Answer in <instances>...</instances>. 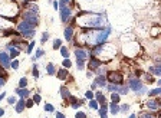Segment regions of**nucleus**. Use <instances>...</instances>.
<instances>
[{
    "label": "nucleus",
    "instance_id": "obj_1",
    "mask_svg": "<svg viewBox=\"0 0 161 118\" xmlns=\"http://www.w3.org/2000/svg\"><path fill=\"white\" fill-rule=\"evenodd\" d=\"M78 25H82L86 29H98L102 30L105 25V17L102 15H95V13H88V12H80L76 16Z\"/></svg>",
    "mask_w": 161,
    "mask_h": 118
},
{
    "label": "nucleus",
    "instance_id": "obj_2",
    "mask_svg": "<svg viewBox=\"0 0 161 118\" xmlns=\"http://www.w3.org/2000/svg\"><path fill=\"white\" fill-rule=\"evenodd\" d=\"M17 30L23 35V37H27V39L35 36V26L27 23V22H25V20L17 25Z\"/></svg>",
    "mask_w": 161,
    "mask_h": 118
},
{
    "label": "nucleus",
    "instance_id": "obj_3",
    "mask_svg": "<svg viewBox=\"0 0 161 118\" xmlns=\"http://www.w3.org/2000/svg\"><path fill=\"white\" fill-rule=\"evenodd\" d=\"M128 88H131L132 91H135L137 94H144L145 92V86L143 85V82L137 79V78H131L128 81Z\"/></svg>",
    "mask_w": 161,
    "mask_h": 118
},
{
    "label": "nucleus",
    "instance_id": "obj_4",
    "mask_svg": "<svg viewBox=\"0 0 161 118\" xmlns=\"http://www.w3.org/2000/svg\"><path fill=\"white\" fill-rule=\"evenodd\" d=\"M106 79H108L111 84L121 85L124 82V75L121 74V72H117V71H109V72L106 74Z\"/></svg>",
    "mask_w": 161,
    "mask_h": 118
},
{
    "label": "nucleus",
    "instance_id": "obj_5",
    "mask_svg": "<svg viewBox=\"0 0 161 118\" xmlns=\"http://www.w3.org/2000/svg\"><path fill=\"white\" fill-rule=\"evenodd\" d=\"M22 17H23V20H25V22L30 23V25H33V26H36L37 23H39V17H37V13H33V12H30V10L23 12Z\"/></svg>",
    "mask_w": 161,
    "mask_h": 118
},
{
    "label": "nucleus",
    "instance_id": "obj_6",
    "mask_svg": "<svg viewBox=\"0 0 161 118\" xmlns=\"http://www.w3.org/2000/svg\"><path fill=\"white\" fill-rule=\"evenodd\" d=\"M71 16H72V9H71L69 6H66V7H61V19H62L63 23L69 22Z\"/></svg>",
    "mask_w": 161,
    "mask_h": 118
},
{
    "label": "nucleus",
    "instance_id": "obj_7",
    "mask_svg": "<svg viewBox=\"0 0 161 118\" xmlns=\"http://www.w3.org/2000/svg\"><path fill=\"white\" fill-rule=\"evenodd\" d=\"M101 65H102V59H98L96 56H92L91 61H89L88 66H89V69H91V71H96Z\"/></svg>",
    "mask_w": 161,
    "mask_h": 118
},
{
    "label": "nucleus",
    "instance_id": "obj_8",
    "mask_svg": "<svg viewBox=\"0 0 161 118\" xmlns=\"http://www.w3.org/2000/svg\"><path fill=\"white\" fill-rule=\"evenodd\" d=\"M0 65L3 68H9L10 66V56L4 52H0Z\"/></svg>",
    "mask_w": 161,
    "mask_h": 118
},
{
    "label": "nucleus",
    "instance_id": "obj_9",
    "mask_svg": "<svg viewBox=\"0 0 161 118\" xmlns=\"http://www.w3.org/2000/svg\"><path fill=\"white\" fill-rule=\"evenodd\" d=\"M124 48H128V49H129V51H125V52H124L125 55H128V56H135V55H137V52H135V51H132V49H139V46H138V43H135V42H134V43L125 45Z\"/></svg>",
    "mask_w": 161,
    "mask_h": 118
},
{
    "label": "nucleus",
    "instance_id": "obj_10",
    "mask_svg": "<svg viewBox=\"0 0 161 118\" xmlns=\"http://www.w3.org/2000/svg\"><path fill=\"white\" fill-rule=\"evenodd\" d=\"M75 55H76V59H82V61H85V59L88 58L86 51L82 49V48H76V49H75Z\"/></svg>",
    "mask_w": 161,
    "mask_h": 118
},
{
    "label": "nucleus",
    "instance_id": "obj_11",
    "mask_svg": "<svg viewBox=\"0 0 161 118\" xmlns=\"http://www.w3.org/2000/svg\"><path fill=\"white\" fill-rule=\"evenodd\" d=\"M56 75H58V78H59V79H62V81H65V79L69 78V74H68V69H66V68L59 69L58 72H56Z\"/></svg>",
    "mask_w": 161,
    "mask_h": 118
},
{
    "label": "nucleus",
    "instance_id": "obj_12",
    "mask_svg": "<svg viewBox=\"0 0 161 118\" xmlns=\"http://www.w3.org/2000/svg\"><path fill=\"white\" fill-rule=\"evenodd\" d=\"M65 39L68 42L73 39V27H72V26H68V27L65 29Z\"/></svg>",
    "mask_w": 161,
    "mask_h": 118
},
{
    "label": "nucleus",
    "instance_id": "obj_13",
    "mask_svg": "<svg viewBox=\"0 0 161 118\" xmlns=\"http://www.w3.org/2000/svg\"><path fill=\"white\" fill-rule=\"evenodd\" d=\"M94 82L96 84V86H105V85H106V78L104 76V75H98Z\"/></svg>",
    "mask_w": 161,
    "mask_h": 118
},
{
    "label": "nucleus",
    "instance_id": "obj_14",
    "mask_svg": "<svg viewBox=\"0 0 161 118\" xmlns=\"http://www.w3.org/2000/svg\"><path fill=\"white\" fill-rule=\"evenodd\" d=\"M16 94H17L19 96H22V98H26V96H29L30 91L29 89H26V88H17L16 89Z\"/></svg>",
    "mask_w": 161,
    "mask_h": 118
},
{
    "label": "nucleus",
    "instance_id": "obj_15",
    "mask_svg": "<svg viewBox=\"0 0 161 118\" xmlns=\"http://www.w3.org/2000/svg\"><path fill=\"white\" fill-rule=\"evenodd\" d=\"M25 108H26V101H25V98H22L20 101L16 102V111H17V112H22Z\"/></svg>",
    "mask_w": 161,
    "mask_h": 118
},
{
    "label": "nucleus",
    "instance_id": "obj_16",
    "mask_svg": "<svg viewBox=\"0 0 161 118\" xmlns=\"http://www.w3.org/2000/svg\"><path fill=\"white\" fill-rule=\"evenodd\" d=\"M147 107L150 108V110L155 111V110H158V108H160V104H158L155 100H150L148 102H147Z\"/></svg>",
    "mask_w": 161,
    "mask_h": 118
},
{
    "label": "nucleus",
    "instance_id": "obj_17",
    "mask_svg": "<svg viewBox=\"0 0 161 118\" xmlns=\"http://www.w3.org/2000/svg\"><path fill=\"white\" fill-rule=\"evenodd\" d=\"M109 111H111V114H118L119 112V105L118 104H115V102H111V105H109Z\"/></svg>",
    "mask_w": 161,
    "mask_h": 118
},
{
    "label": "nucleus",
    "instance_id": "obj_18",
    "mask_svg": "<svg viewBox=\"0 0 161 118\" xmlns=\"http://www.w3.org/2000/svg\"><path fill=\"white\" fill-rule=\"evenodd\" d=\"M96 101H98V104H101V105L106 104V101H105V96L102 95V92H101V91H98V92H96Z\"/></svg>",
    "mask_w": 161,
    "mask_h": 118
},
{
    "label": "nucleus",
    "instance_id": "obj_19",
    "mask_svg": "<svg viewBox=\"0 0 161 118\" xmlns=\"http://www.w3.org/2000/svg\"><path fill=\"white\" fill-rule=\"evenodd\" d=\"M46 72H48V75H55L56 74V69H55V66H53V63H48V65H46Z\"/></svg>",
    "mask_w": 161,
    "mask_h": 118
},
{
    "label": "nucleus",
    "instance_id": "obj_20",
    "mask_svg": "<svg viewBox=\"0 0 161 118\" xmlns=\"http://www.w3.org/2000/svg\"><path fill=\"white\" fill-rule=\"evenodd\" d=\"M61 95H62V98H65V100H68V98H69V89L66 88V86H62V88H61Z\"/></svg>",
    "mask_w": 161,
    "mask_h": 118
},
{
    "label": "nucleus",
    "instance_id": "obj_21",
    "mask_svg": "<svg viewBox=\"0 0 161 118\" xmlns=\"http://www.w3.org/2000/svg\"><path fill=\"white\" fill-rule=\"evenodd\" d=\"M19 52H20V51H19L17 48H13V46H10V55H9V56H10V59H15L16 56L19 55Z\"/></svg>",
    "mask_w": 161,
    "mask_h": 118
},
{
    "label": "nucleus",
    "instance_id": "obj_22",
    "mask_svg": "<svg viewBox=\"0 0 161 118\" xmlns=\"http://www.w3.org/2000/svg\"><path fill=\"white\" fill-rule=\"evenodd\" d=\"M119 100H121V96H119V94H118V92H112V94H111V101H112V102L118 104V102H119Z\"/></svg>",
    "mask_w": 161,
    "mask_h": 118
},
{
    "label": "nucleus",
    "instance_id": "obj_23",
    "mask_svg": "<svg viewBox=\"0 0 161 118\" xmlns=\"http://www.w3.org/2000/svg\"><path fill=\"white\" fill-rule=\"evenodd\" d=\"M61 53H62L63 58H69V49L66 48V46H61Z\"/></svg>",
    "mask_w": 161,
    "mask_h": 118
},
{
    "label": "nucleus",
    "instance_id": "obj_24",
    "mask_svg": "<svg viewBox=\"0 0 161 118\" xmlns=\"http://www.w3.org/2000/svg\"><path fill=\"white\" fill-rule=\"evenodd\" d=\"M106 88L109 89L111 92H118V89H119V85H118V84H111V85H108Z\"/></svg>",
    "mask_w": 161,
    "mask_h": 118
},
{
    "label": "nucleus",
    "instance_id": "obj_25",
    "mask_svg": "<svg viewBox=\"0 0 161 118\" xmlns=\"http://www.w3.org/2000/svg\"><path fill=\"white\" fill-rule=\"evenodd\" d=\"M89 108H91V110H99V108H98V101H96V100H91V101H89Z\"/></svg>",
    "mask_w": 161,
    "mask_h": 118
},
{
    "label": "nucleus",
    "instance_id": "obj_26",
    "mask_svg": "<svg viewBox=\"0 0 161 118\" xmlns=\"http://www.w3.org/2000/svg\"><path fill=\"white\" fill-rule=\"evenodd\" d=\"M128 86H121L119 85V89H118V94L119 95H125V94H128Z\"/></svg>",
    "mask_w": 161,
    "mask_h": 118
},
{
    "label": "nucleus",
    "instance_id": "obj_27",
    "mask_svg": "<svg viewBox=\"0 0 161 118\" xmlns=\"http://www.w3.org/2000/svg\"><path fill=\"white\" fill-rule=\"evenodd\" d=\"M61 46H62V41H61V39H55V42H53V49H59L61 48Z\"/></svg>",
    "mask_w": 161,
    "mask_h": 118
},
{
    "label": "nucleus",
    "instance_id": "obj_28",
    "mask_svg": "<svg viewBox=\"0 0 161 118\" xmlns=\"http://www.w3.org/2000/svg\"><path fill=\"white\" fill-rule=\"evenodd\" d=\"M26 85H27V79H26V78H22V79L19 81V88H26Z\"/></svg>",
    "mask_w": 161,
    "mask_h": 118
},
{
    "label": "nucleus",
    "instance_id": "obj_29",
    "mask_svg": "<svg viewBox=\"0 0 161 118\" xmlns=\"http://www.w3.org/2000/svg\"><path fill=\"white\" fill-rule=\"evenodd\" d=\"M4 69H6V68H3L2 65H0V78H3V79L4 78H7V72H6Z\"/></svg>",
    "mask_w": 161,
    "mask_h": 118
},
{
    "label": "nucleus",
    "instance_id": "obj_30",
    "mask_svg": "<svg viewBox=\"0 0 161 118\" xmlns=\"http://www.w3.org/2000/svg\"><path fill=\"white\" fill-rule=\"evenodd\" d=\"M71 2H72V0H61V2H59V7H66Z\"/></svg>",
    "mask_w": 161,
    "mask_h": 118
},
{
    "label": "nucleus",
    "instance_id": "obj_31",
    "mask_svg": "<svg viewBox=\"0 0 161 118\" xmlns=\"http://www.w3.org/2000/svg\"><path fill=\"white\" fill-rule=\"evenodd\" d=\"M76 65H78V69H84V66H85V61H82V59H78L76 61Z\"/></svg>",
    "mask_w": 161,
    "mask_h": 118
},
{
    "label": "nucleus",
    "instance_id": "obj_32",
    "mask_svg": "<svg viewBox=\"0 0 161 118\" xmlns=\"http://www.w3.org/2000/svg\"><path fill=\"white\" fill-rule=\"evenodd\" d=\"M71 66H72V62L69 61V58H66L65 61H63V68H66V69H68V68H71Z\"/></svg>",
    "mask_w": 161,
    "mask_h": 118
},
{
    "label": "nucleus",
    "instance_id": "obj_33",
    "mask_svg": "<svg viewBox=\"0 0 161 118\" xmlns=\"http://www.w3.org/2000/svg\"><path fill=\"white\" fill-rule=\"evenodd\" d=\"M45 111H48V112H53V111H55V108H53V105H52V104H46V105H45Z\"/></svg>",
    "mask_w": 161,
    "mask_h": 118
},
{
    "label": "nucleus",
    "instance_id": "obj_34",
    "mask_svg": "<svg viewBox=\"0 0 161 118\" xmlns=\"http://www.w3.org/2000/svg\"><path fill=\"white\" fill-rule=\"evenodd\" d=\"M32 75L36 78V79L39 78V71H37V66H36V65H35V66H33V69H32Z\"/></svg>",
    "mask_w": 161,
    "mask_h": 118
},
{
    "label": "nucleus",
    "instance_id": "obj_35",
    "mask_svg": "<svg viewBox=\"0 0 161 118\" xmlns=\"http://www.w3.org/2000/svg\"><path fill=\"white\" fill-rule=\"evenodd\" d=\"M139 118H155V117L148 114V112H141V114H139Z\"/></svg>",
    "mask_w": 161,
    "mask_h": 118
},
{
    "label": "nucleus",
    "instance_id": "obj_36",
    "mask_svg": "<svg viewBox=\"0 0 161 118\" xmlns=\"http://www.w3.org/2000/svg\"><path fill=\"white\" fill-rule=\"evenodd\" d=\"M128 110H129V105H128V104H124L122 107H119V112H127Z\"/></svg>",
    "mask_w": 161,
    "mask_h": 118
},
{
    "label": "nucleus",
    "instance_id": "obj_37",
    "mask_svg": "<svg viewBox=\"0 0 161 118\" xmlns=\"http://www.w3.org/2000/svg\"><path fill=\"white\" fill-rule=\"evenodd\" d=\"M33 48H35V41H32L29 43V46H27V49H26V52H27V53H30V52L33 51Z\"/></svg>",
    "mask_w": 161,
    "mask_h": 118
},
{
    "label": "nucleus",
    "instance_id": "obj_38",
    "mask_svg": "<svg viewBox=\"0 0 161 118\" xmlns=\"http://www.w3.org/2000/svg\"><path fill=\"white\" fill-rule=\"evenodd\" d=\"M32 100H33V102H35V104H39V102H40V95H39V94L33 95V98H32Z\"/></svg>",
    "mask_w": 161,
    "mask_h": 118
},
{
    "label": "nucleus",
    "instance_id": "obj_39",
    "mask_svg": "<svg viewBox=\"0 0 161 118\" xmlns=\"http://www.w3.org/2000/svg\"><path fill=\"white\" fill-rule=\"evenodd\" d=\"M75 117H76V118H86V114H85V112H82V111H78Z\"/></svg>",
    "mask_w": 161,
    "mask_h": 118
},
{
    "label": "nucleus",
    "instance_id": "obj_40",
    "mask_svg": "<svg viewBox=\"0 0 161 118\" xmlns=\"http://www.w3.org/2000/svg\"><path fill=\"white\" fill-rule=\"evenodd\" d=\"M48 39H49V33H48V32H45V33L42 35V43H45Z\"/></svg>",
    "mask_w": 161,
    "mask_h": 118
},
{
    "label": "nucleus",
    "instance_id": "obj_41",
    "mask_svg": "<svg viewBox=\"0 0 161 118\" xmlns=\"http://www.w3.org/2000/svg\"><path fill=\"white\" fill-rule=\"evenodd\" d=\"M85 96H86L88 100H94V92H92V91H86V94H85Z\"/></svg>",
    "mask_w": 161,
    "mask_h": 118
},
{
    "label": "nucleus",
    "instance_id": "obj_42",
    "mask_svg": "<svg viewBox=\"0 0 161 118\" xmlns=\"http://www.w3.org/2000/svg\"><path fill=\"white\" fill-rule=\"evenodd\" d=\"M10 66L13 68V69H17L19 68V61H13V62L10 63Z\"/></svg>",
    "mask_w": 161,
    "mask_h": 118
},
{
    "label": "nucleus",
    "instance_id": "obj_43",
    "mask_svg": "<svg viewBox=\"0 0 161 118\" xmlns=\"http://www.w3.org/2000/svg\"><path fill=\"white\" fill-rule=\"evenodd\" d=\"M45 52H43V49H37V52H36V55H35V58H40V56L43 55Z\"/></svg>",
    "mask_w": 161,
    "mask_h": 118
},
{
    "label": "nucleus",
    "instance_id": "obj_44",
    "mask_svg": "<svg viewBox=\"0 0 161 118\" xmlns=\"http://www.w3.org/2000/svg\"><path fill=\"white\" fill-rule=\"evenodd\" d=\"M158 32H161V29H153L151 30V36H157Z\"/></svg>",
    "mask_w": 161,
    "mask_h": 118
},
{
    "label": "nucleus",
    "instance_id": "obj_45",
    "mask_svg": "<svg viewBox=\"0 0 161 118\" xmlns=\"http://www.w3.org/2000/svg\"><path fill=\"white\" fill-rule=\"evenodd\" d=\"M7 102H9V104H16V98H15V96H9V98H7Z\"/></svg>",
    "mask_w": 161,
    "mask_h": 118
},
{
    "label": "nucleus",
    "instance_id": "obj_46",
    "mask_svg": "<svg viewBox=\"0 0 161 118\" xmlns=\"http://www.w3.org/2000/svg\"><path fill=\"white\" fill-rule=\"evenodd\" d=\"M26 107H27V108L33 107V100H27V101H26Z\"/></svg>",
    "mask_w": 161,
    "mask_h": 118
},
{
    "label": "nucleus",
    "instance_id": "obj_47",
    "mask_svg": "<svg viewBox=\"0 0 161 118\" xmlns=\"http://www.w3.org/2000/svg\"><path fill=\"white\" fill-rule=\"evenodd\" d=\"M56 118H66V117L62 114V112H56Z\"/></svg>",
    "mask_w": 161,
    "mask_h": 118
},
{
    "label": "nucleus",
    "instance_id": "obj_48",
    "mask_svg": "<svg viewBox=\"0 0 161 118\" xmlns=\"http://www.w3.org/2000/svg\"><path fill=\"white\" fill-rule=\"evenodd\" d=\"M53 7L58 10V7H59V3H58V2H53Z\"/></svg>",
    "mask_w": 161,
    "mask_h": 118
},
{
    "label": "nucleus",
    "instance_id": "obj_49",
    "mask_svg": "<svg viewBox=\"0 0 161 118\" xmlns=\"http://www.w3.org/2000/svg\"><path fill=\"white\" fill-rule=\"evenodd\" d=\"M3 85H4V79L3 78H0V86H3Z\"/></svg>",
    "mask_w": 161,
    "mask_h": 118
},
{
    "label": "nucleus",
    "instance_id": "obj_50",
    "mask_svg": "<svg viewBox=\"0 0 161 118\" xmlns=\"http://www.w3.org/2000/svg\"><path fill=\"white\" fill-rule=\"evenodd\" d=\"M3 114H4V110H3V108H0V117H2Z\"/></svg>",
    "mask_w": 161,
    "mask_h": 118
},
{
    "label": "nucleus",
    "instance_id": "obj_51",
    "mask_svg": "<svg viewBox=\"0 0 161 118\" xmlns=\"http://www.w3.org/2000/svg\"><path fill=\"white\" fill-rule=\"evenodd\" d=\"M101 118H108V117H106V114H101Z\"/></svg>",
    "mask_w": 161,
    "mask_h": 118
},
{
    "label": "nucleus",
    "instance_id": "obj_52",
    "mask_svg": "<svg viewBox=\"0 0 161 118\" xmlns=\"http://www.w3.org/2000/svg\"><path fill=\"white\" fill-rule=\"evenodd\" d=\"M129 118H137V115H135V114H132L131 117H129Z\"/></svg>",
    "mask_w": 161,
    "mask_h": 118
},
{
    "label": "nucleus",
    "instance_id": "obj_53",
    "mask_svg": "<svg viewBox=\"0 0 161 118\" xmlns=\"http://www.w3.org/2000/svg\"><path fill=\"white\" fill-rule=\"evenodd\" d=\"M158 85H160V86H161V79H160V81H158Z\"/></svg>",
    "mask_w": 161,
    "mask_h": 118
}]
</instances>
